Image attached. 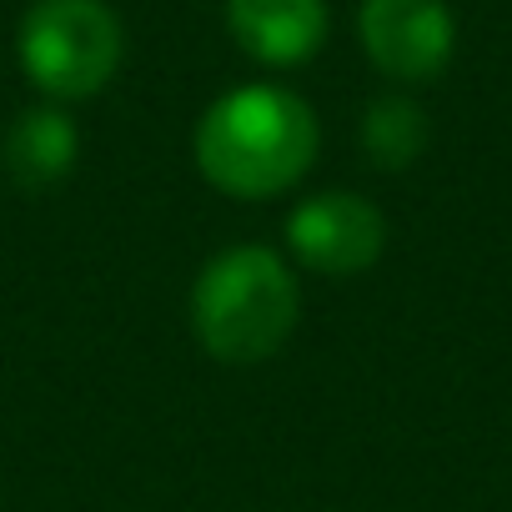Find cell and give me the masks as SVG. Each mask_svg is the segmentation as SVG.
<instances>
[{"instance_id":"cell-1","label":"cell","mask_w":512,"mask_h":512,"mask_svg":"<svg viewBox=\"0 0 512 512\" xmlns=\"http://www.w3.org/2000/svg\"><path fill=\"white\" fill-rule=\"evenodd\" d=\"M322 146L312 106L287 86H236L206 106L191 136L196 171L231 201H272L292 191Z\"/></svg>"},{"instance_id":"cell-2","label":"cell","mask_w":512,"mask_h":512,"mask_svg":"<svg viewBox=\"0 0 512 512\" xmlns=\"http://www.w3.org/2000/svg\"><path fill=\"white\" fill-rule=\"evenodd\" d=\"M191 332L206 357L226 367H256L287 347L302 317V287L282 251L272 246H226L191 282Z\"/></svg>"},{"instance_id":"cell-3","label":"cell","mask_w":512,"mask_h":512,"mask_svg":"<svg viewBox=\"0 0 512 512\" xmlns=\"http://www.w3.org/2000/svg\"><path fill=\"white\" fill-rule=\"evenodd\" d=\"M121 56L126 36L106 0H36L21 21V71L51 101L96 96Z\"/></svg>"},{"instance_id":"cell-4","label":"cell","mask_w":512,"mask_h":512,"mask_svg":"<svg viewBox=\"0 0 512 512\" xmlns=\"http://www.w3.org/2000/svg\"><path fill=\"white\" fill-rule=\"evenodd\" d=\"M387 246V216L357 191H317L287 216V251L317 277H357Z\"/></svg>"},{"instance_id":"cell-5","label":"cell","mask_w":512,"mask_h":512,"mask_svg":"<svg viewBox=\"0 0 512 512\" xmlns=\"http://www.w3.org/2000/svg\"><path fill=\"white\" fill-rule=\"evenodd\" d=\"M357 36L372 66L402 86L442 76L457 46L447 0H362Z\"/></svg>"},{"instance_id":"cell-6","label":"cell","mask_w":512,"mask_h":512,"mask_svg":"<svg viewBox=\"0 0 512 512\" xmlns=\"http://www.w3.org/2000/svg\"><path fill=\"white\" fill-rule=\"evenodd\" d=\"M231 41L262 66H302L327 41V0H226Z\"/></svg>"},{"instance_id":"cell-7","label":"cell","mask_w":512,"mask_h":512,"mask_svg":"<svg viewBox=\"0 0 512 512\" xmlns=\"http://www.w3.org/2000/svg\"><path fill=\"white\" fill-rule=\"evenodd\" d=\"M81 151V131L61 106H31L11 121L6 146H0V161H6L11 181L21 191H46L56 181L71 176Z\"/></svg>"},{"instance_id":"cell-8","label":"cell","mask_w":512,"mask_h":512,"mask_svg":"<svg viewBox=\"0 0 512 512\" xmlns=\"http://www.w3.org/2000/svg\"><path fill=\"white\" fill-rule=\"evenodd\" d=\"M362 146H367V156L382 171L412 166L422 156V146H427V116H422V106L407 101V96L372 101L367 116H362Z\"/></svg>"}]
</instances>
